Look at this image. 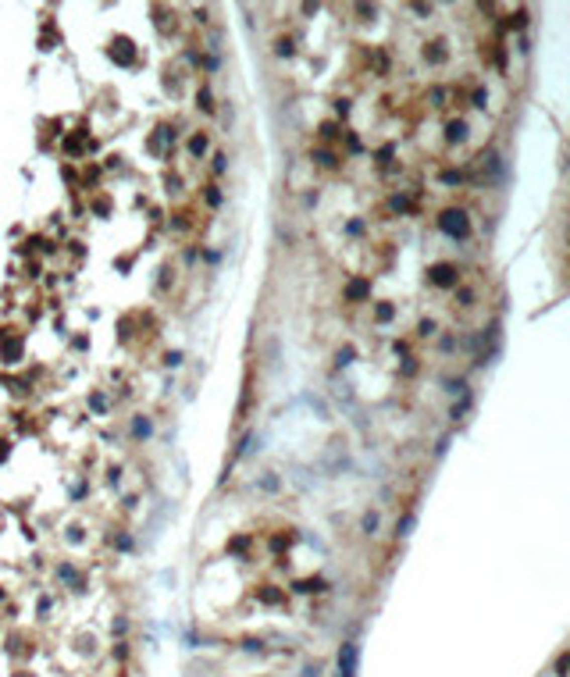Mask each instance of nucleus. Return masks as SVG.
<instances>
[{
  "mask_svg": "<svg viewBox=\"0 0 570 677\" xmlns=\"http://www.w3.org/2000/svg\"><path fill=\"white\" fill-rule=\"evenodd\" d=\"M353 656H356L353 645H346L342 649V677H353Z\"/></svg>",
  "mask_w": 570,
  "mask_h": 677,
  "instance_id": "1",
  "label": "nucleus"
}]
</instances>
